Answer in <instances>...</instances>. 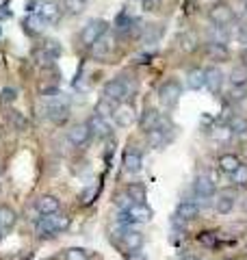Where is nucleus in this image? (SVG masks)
<instances>
[{
  "label": "nucleus",
  "mask_w": 247,
  "mask_h": 260,
  "mask_svg": "<svg viewBox=\"0 0 247 260\" xmlns=\"http://www.w3.org/2000/svg\"><path fill=\"white\" fill-rule=\"evenodd\" d=\"M68 225H70V217L59 215V213H54V215H44V217H41L39 221H37L35 232H37L39 239H50V237H54L56 232L65 230Z\"/></svg>",
  "instance_id": "1"
},
{
  "label": "nucleus",
  "mask_w": 247,
  "mask_h": 260,
  "mask_svg": "<svg viewBox=\"0 0 247 260\" xmlns=\"http://www.w3.org/2000/svg\"><path fill=\"white\" fill-rule=\"evenodd\" d=\"M180 95H182V87H180L178 80H167L159 89V100L167 111L176 109V104L180 102Z\"/></svg>",
  "instance_id": "2"
},
{
  "label": "nucleus",
  "mask_w": 247,
  "mask_h": 260,
  "mask_svg": "<svg viewBox=\"0 0 247 260\" xmlns=\"http://www.w3.org/2000/svg\"><path fill=\"white\" fill-rule=\"evenodd\" d=\"M208 20L215 24L217 28H228L230 24L234 22V11H232V7L226 3H215L208 9Z\"/></svg>",
  "instance_id": "3"
},
{
  "label": "nucleus",
  "mask_w": 247,
  "mask_h": 260,
  "mask_svg": "<svg viewBox=\"0 0 247 260\" xmlns=\"http://www.w3.org/2000/svg\"><path fill=\"white\" fill-rule=\"evenodd\" d=\"M102 93H104V98H109V100H113L115 104H121L130 98V85L123 78H113L104 85Z\"/></svg>",
  "instance_id": "4"
},
{
  "label": "nucleus",
  "mask_w": 247,
  "mask_h": 260,
  "mask_svg": "<svg viewBox=\"0 0 247 260\" xmlns=\"http://www.w3.org/2000/svg\"><path fill=\"white\" fill-rule=\"evenodd\" d=\"M106 30H109V24H106L104 20H91L85 28L80 30V44L85 48H91Z\"/></svg>",
  "instance_id": "5"
},
{
  "label": "nucleus",
  "mask_w": 247,
  "mask_h": 260,
  "mask_svg": "<svg viewBox=\"0 0 247 260\" xmlns=\"http://www.w3.org/2000/svg\"><path fill=\"white\" fill-rule=\"evenodd\" d=\"M113 50H115V35L111 30H106L104 35L91 46V56L96 61H106L113 54Z\"/></svg>",
  "instance_id": "6"
},
{
  "label": "nucleus",
  "mask_w": 247,
  "mask_h": 260,
  "mask_svg": "<svg viewBox=\"0 0 247 260\" xmlns=\"http://www.w3.org/2000/svg\"><path fill=\"white\" fill-rule=\"evenodd\" d=\"M87 126L91 128V135H96L98 139H109V137L113 135V126H111V121L106 119V117H102V115H98V113H94V115L89 117Z\"/></svg>",
  "instance_id": "7"
},
{
  "label": "nucleus",
  "mask_w": 247,
  "mask_h": 260,
  "mask_svg": "<svg viewBox=\"0 0 247 260\" xmlns=\"http://www.w3.org/2000/svg\"><path fill=\"white\" fill-rule=\"evenodd\" d=\"M113 117H115V124H117V126L128 128V126H133V121L137 119V113H135L133 104L121 102V104H117V107H115Z\"/></svg>",
  "instance_id": "8"
},
{
  "label": "nucleus",
  "mask_w": 247,
  "mask_h": 260,
  "mask_svg": "<svg viewBox=\"0 0 247 260\" xmlns=\"http://www.w3.org/2000/svg\"><path fill=\"white\" fill-rule=\"evenodd\" d=\"M91 139V128L87 124H78V126H72L68 130V141L72 145H76V148H82V145H87V141Z\"/></svg>",
  "instance_id": "9"
},
{
  "label": "nucleus",
  "mask_w": 247,
  "mask_h": 260,
  "mask_svg": "<svg viewBox=\"0 0 247 260\" xmlns=\"http://www.w3.org/2000/svg\"><path fill=\"white\" fill-rule=\"evenodd\" d=\"M206 74V89L215 95L221 91V85H224V74H221V70L217 68V65H210V68L204 70Z\"/></svg>",
  "instance_id": "10"
},
{
  "label": "nucleus",
  "mask_w": 247,
  "mask_h": 260,
  "mask_svg": "<svg viewBox=\"0 0 247 260\" xmlns=\"http://www.w3.org/2000/svg\"><path fill=\"white\" fill-rule=\"evenodd\" d=\"M234 204H236V195H234V191H230V189L219 191L217 200H215V210H217L219 215H228V213H232Z\"/></svg>",
  "instance_id": "11"
},
{
  "label": "nucleus",
  "mask_w": 247,
  "mask_h": 260,
  "mask_svg": "<svg viewBox=\"0 0 247 260\" xmlns=\"http://www.w3.org/2000/svg\"><path fill=\"white\" fill-rule=\"evenodd\" d=\"M176 217L180 219V221H193V219L200 217V206L191 200H182L176 206Z\"/></svg>",
  "instance_id": "12"
},
{
  "label": "nucleus",
  "mask_w": 247,
  "mask_h": 260,
  "mask_svg": "<svg viewBox=\"0 0 247 260\" xmlns=\"http://www.w3.org/2000/svg\"><path fill=\"white\" fill-rule=\"evenodd\" d=\"M206 54L210 61H228L230 59V50L224 42H208L206 44Z\"/></svg>",
  "instance_id": "13"
},
{
  "label": "nucleus",
  "mask_w": 247,
  "mask_h": 260,
  "mask_svg": "<svg viewBox=\"0 0 247 260\" xmlns=\"http://www.w3.org/2000/svg\"><path fill=\"white\" fill-rule=\"evenodd\" d=\"M193 191H195V195L200 200H208V198L215 195V182H212L210 178H206V176H200L195 180V184H193Z\"/></svg>",
  "instance_id": "14"
},
{
  "label": "nucleus",
  "mask_w": 247,
  "mask_h": 260,
  "mask_svg": "<svg viewBox=\"0 0 247 260\" xmlns=\"http://www.w3.org/2000/svg\"><path fill=\"white\" fill-rule=\"evenodd\" d=\"M141 154L137 150H126L123 152V172L126 174H139L141 172Z\"/></svg>",
  "instance_id": "15"
},
{
  "label": "nucleus",
  "mask_w": 247,
  "mask_h": 260,
  "mask_svg": "<svg viewBox=\"0 0 247 260\" xmlns=\"http://www.w3.org/2000/svg\"><path fill=\"white\" fill-rule=\"evenodd\" d=\"M128 215L133 217L135 223H147L152 219L154 213H152L150 206H145V202H141V204H137V202H135V204L128 208Z\"/></svg>",
  "instance_id": "16"
},
{
  "label": "nucleus",
  "mask_w": 247,
  "mask_h": 260,
  "mask_svg": "<svg viewBox=\"0 0 247 260\" xmlns=\"http://www.w3.org/2000/svg\"><path fill=\"white\" fill-rule=\"evenodd\" d=\"M184 83H187L189 89H193V91H200L202 87H206V74H204V70L202 68L189 70L187 76H184Z\"/></svg>",
  "instance_id": "17"
},
{
  "label": "nucleus",
  "mask_w": 247,
  "mask_h": 260,
  "mask_svg": "<svg viewBox=\"0 0 247 260\" xmlns=\"http://www.w3.org/2000/svg\"><path fill=\"white\" fill-rule=\"evenodd\" d=\"M59 200L54 198V195H41V198L37 200V210L39 215H54L59 213Z\"/></svg>",
  "instance_id": "18"
},
{
  "label": "nucleus",
  "mask_w": 247,
  "mask_h": 260,
  "mask_svg": "<svg viewBox=\"0 0 247 260\" xmlns=\"http://www.w3.org/2000/svg\"><path fill=\"white\" fill-rule=\"evenodd\" d=\"M159 121H161L159 111L147 107V109L141 113V117H139V126H141V130H143V133H147V130H152V128H156V126H159Z\"/></svg>",
  "instance_id": "19"
},
{
  "label": "nucleus",
  "mask_w": 247,
  "mask_h": 260,
  "mask_svg": "<svg viewBox=\"0 0 247 260\" xmlns=\"http://www.w3.org/2000/svg\"><path fill=\"white\" fill-rule=\"evenodd\" d=\"M238 165H241V160H238L236 154H221L219 160H217V167H219L224 174H230V176L236 172Z\"/></svg>",
  "instance_id": "20"
},
{
  "label": "nucleus",
  "mask_w": 247,
  "mask_h": 260,
  "mask_svg": "<svg viewBox=\"0 0 247 260\" xmlns=\"http://www.w3.org/2000/svg\"><path fill=\"white\" fill-rule=\"evenodd\" d=\"M147 145H150V148H154V150H161L165 143H167V133H165L163 128H152V130H147Z\"/></svg>",
  "instance_id": "21"
},
{
  "label": "nucleus",
  "mask_w": 247,
  "mask_h": 260,
  "mask_svg": "<svg viewBox=\"0 0 247 260\" xmlns=\"http://www.w3.org/2000/svg\"><path fill=\"white\" fill-rule=\"evenodd\" d=\"M22 26H24V30L28 32V35H39L41 30H44V26H46V20L41 18V15H28L26 20L22 22Z\"/></svg>",
  "instance_id": "22"
},
{
  "label": "nucleus",
  "mask_w": 247,
  "mask_h": 260,
  "mask_svg": "<svg viewBox=\"0 0 247 260\" xmlns=\"http://www.w3.org/2000/svg\"><path fill=\"white\" fill-rule=\"evenodd\" d=\"M39 15L46 20V24L48 22L54 24V22H59V18H61V9H59V5L56 3H44L41 5V9H39Z\"/></svg>",
  "instance_id": "23"
},
{
  "label": "nucleus",
  "mask_w": 247,
  "mask_h": 260,
  "mask_svg": "<svg viewBox=\"0 0 247 260\" xmlns=\"http://www.w3.org/2000/svg\"><path fill=\"white\" fill-rule=\"evenodd\" d=\"M121 241H123V245H126L128 249H139L143 245V234L137 232V230H123L121 232Z\"/></svg>",
  "instance_id": "24"
},
{
  "label": "nucleus",
  "mask_w": 247,
  "mask_h": 260,
  "mask_svg": "<svg viewBox=\"0 0 247 260\" xmlns=\"http://www.w3.org/2000/svg\"><path fill=\"white\" fill-rule=\"evenodd\" d=\"M161 37H163V26L161 24H150V26H145L141 39H143V44L154 46V44L161 42Z\"/></svg>",
  "instance_id": "25"
},
{
  "label": "nucleus",
  "mask_w": 247,
  "mask_h": 260,
  "mask_svg": "<svg viewBox=\"0 0 247 260\" xmlns=\"http://www.w3.org/2000/svg\"><path fill=\"white\" fill-rule=\"evenodd\" d=\"M176 42H178V48H180V50L187 52V54H189V52H193L195 48H197V37L193 35V32H180Z\"/></svg>",
  "instance_id": "26"
},
{
  "label": "nucleus",
  "mask_w": 247,
  "mask_h": 260,
  "mask_svg": "<svg viewBox=\"0 0 247 260\" xmlns=\"http://www.w3.org/2000/svg\"><path fill=\"white\" fill-rule=\"evenodd\" d=\"M115 104L113 100H109V98H100V100L96 102V107H94V113H98V115H102V117H113V113H115Z\"/></svg>",
  "instance_id": "27"
},
{
  "label": "nucleus",
  "mask_w": 247,
  "mask_h": 260,
  "mask_svg": "<svg viewBox=\"0 0 247 260\" xmlns=\"http://www.w3.org/2000/svg\"><path fill=\"white\" fill-rule=\"evenodd\" d=\"M135 22L133 15H128V11H119L117 18H115V32H119V35L126 37V32L130 28V24Z\"/></svg>",
  "instance_id": "28"
},
{
  "label": "nucleus",
  "mask_w": 247,
  "mask_h": 260,
  "mask_svg": "<svg viewBox=\"0 0 247 260\" xmlns=\"http://www.w3.org/2000/svg\"><path fill=\"white\" fill-rule=\"evenodd\" d=\"M33 61H35L37 65H41V68H52L54 56L41 46V48H35V50H33Z\"/></svg>",
  "instance_id": "29"
},
{
  "label": "nucleus",
  "mask_w": 247,
  "mask_h": 260,
  "mask_svg": "<svg viewBox=\"0 0 247 260\" xmlns=\"http://www.w3.org/2000/svg\"><path fill=\"white\" fill-rule=\"evenodd\" d=\"M230 85L232 87H245L247 85V68L245 65H238V68H234L232 72H230Z\"/></svg>",
  "instance_id": "30"
},
{
  "label": "nucleus",
  "mask_w": 247,
  "mask_h": 260,
  "mask_svg": "<svg viewBox=\"0 0 247 260\" xmlns=\"http://www.w3.org/2000/svg\"><path fill=\"white\" fill-rule=\"evenodd\" d=\"M13 225H15V213H13V208L0 206V228L7 232V230H11Z\"/></svg>",
  "instance_id": "31"
},
{
  "label": "nucleus",
  "mask_w": 247,
  "mask_h": 260,
  "mask_svg": "<svg viewBox=\"0 0 247 260\" xmlns=\"http://www.w3.org/2000/svg\"><path fill=\"white\" fill-rule=\"evenodd\" d=\"M230 130H232V135H245L247 133V117L243 115H232L228 121Z\"/></svg>",
  "instance_id": "32"
},
{
  "label": "nucleus",
  "mask_w": 247,
  "mask_h": 260,
  "mask_svg": "<svg viewBox=\"0 0 247 260\" xmlns=\"http://www.w3.org/2000/svg\"><path fill=\"white\" fill-rule=\"evenodd\" d=\"M126 193L133 198V202H137V204H141V202H145V186L139 184V182H133L126 189Z\"/></svg>",
  "instance_id": "33"
},
{
  "label": "nucleus",
  "mask_w": 247,
  "mask_h": 260,
  "mask_svg": "<svg viewBox=\"0 0 247 260\" xmlns=\"http://www.w3.org/2000/svg\"><path fill=\"white\" fill-rule=\"evenodd\" d=\"M15 100H18V89L5 87L3 91H0V104H5V107H11Z\"/></svg>",
  "instance_id": "34"
},
{
  "label": "nucleus",
  "mask_w": 247,
  "mask_h": 260,
  "mask_svg": "<svg viewBox=\"0 0 247 260\" xmlns=\"http://www.w3.org/2000/svg\"><path fill=\"white\" fill-rule=\"evenodd\" d=\"M61 7L68 13H72V15H76V13H80L82 11V7H85V0H61Z\"/></svg>",
  "instance_id": "35"
},
{
  "label": "nucleus",
  "mask_w": 247,
  "mask_h": 260,
  "mask_svg": "<svg viewBox=\"0 0 247 260\" xmlns=\"http://www.w3.org/2000/svg\"><path fill=\"white\" fill-rule=\"evenodd\" d=\"M145 26L147 24H143L139 18H135V22L130 24V28H128V32H126V37H133V39H137V37H143V30H145Z\"/></svg>",
  "instance_id": "36"
},
{
  "label": "nucleus",
  "mask_w": 247,
  "mask_h": 260,
  "mask_svg": "<svg viewBox=\"0 0 247 260\" xmlns=\"http://www.w3.org/2000/svg\"><path fill=\"white\" fill-rule=\"evenodd\" d=\"M232 180L236 186H247V165H238V169L232 174Z\"/></svg>",
  "instance_id": "37"
},
{
  "label": "nucleus",
  "mask_w": 247,
  "mask_h": 260,
  "mask_svg": "<svg viewBox=\"0 0 247 260\" xmlns=\"http://www.w3.org/2000/svg\"><path fill=\"white\" fill-rule=\"evenodd\" d=\"M197 243H202L204 247H215L217 245V234H212V232H200V234H197Z\"/></svg>",
  "instance_id": "38"
},
{
  "label": "nucleus",
  "mask_w": 247,
  "mask_h": 260,
  "mask_svg": "<svg viewBox=\"0 0 247 260\" xmlns=\"http://www.w3.org/2000/svg\"><path fill=\"white\" fill-rule=\"evenodd\" d=\"M44 48L54 56V59H59V56L63 54V48H61V44L56 42V39H46V42H44Z\"/></svg>",
  "instance_id": "39"
},
{
  "label": "nucleus",
  "mask_w": 247,
  "mask_h": 260,
  "mask_svg": "<svg viewBox=\"0 0 247 260\" xmlns=\"http://www.w3.org/2000/svg\"><path fill=\"white\" fill-rule=\"evenodd\" d=\"M212 137H215L217 141H230V137H232V130H230V126H219V128H215Z\"/></svg>",
  "instance_id": "40"
},
{
  "label": "nucleus",
  "mask_w": 247,
  "mask_h": 260,
  "mask_svg": "<svg viewBox=\"0 0 247 260\" xmlns=\"http://www.w3.org/2000/svg\"><path fill=\"white\" fill-rule=\"evenodd\" d=\"M65 260H89V256H87L85 249L72 247V249H68V256H65Z\"/></svg>",
  "instance_id": "41"
},
{
  "label": "nucleus",
  "mask_w": 247,
  "mask_h": 260,
  "mask_svg": "<svg viewBox=\"0 0 247 260\" xmlns=\"http://www.w3.org/2000/svg\"><path fill=\"white\" fill-rule=\"evenodd\" d=\"M98 193V189H96V186H89V189H85V191H82L80 193V200H82V204H91V202H94V195Z\"/></svg>",
  "instance_id": "42"
},
{
  "label": "nucleus",
  "mask_w": 247,
  "mask_h": 260,
  "mask_svg": "<svg viewBox=\"0 0 247 260\" xmlns=\"http://www.w3.org/2000/svg\"><path fill=\"white\" fill-rule=\"evenodd\" d=\"M133 204H135V202H133V198H130L128 193H123V195H119V198H117V206H119V210H128Z\"/></svg>",
  "instance_id": "43"
},
{
  "label": "nucleus",
  "mask_w": 247,
  "mask_h": 260,
  "mask_svg": "<svg viewBox=\"0 0 247 260\" xmlns=\"http://www.w3.org/2000/svg\"><path fill=\"white\" fill-rule=\"evenodd\" d=\"M236 37L241 39V42H245V44H247V22H243L241 26H238V30H236Z\"/></svg>",
  "instance_id": "44"
},
{
  "label": "nucleus",
  "mask_w": 247,
  "mask_h": 260,
  "mask_svg": "<svg viewBox=\"0 0 247 260\" xmlns=\"http://www.w3.org/2000/svg\"><path fill=\"white\" fill-rule=\"evenodd\" d=\"M143 7L147 11H154V9H159V5H161V0H141Z\"/></svg>",
  "instance_id": "45"
},
{
  "label": "nucleus",
  "mask_w": 247,
  "mask_h": 260,
  "mask_svg": "<svg viewBox=\"0 0 247 260\" xmlns=\"http://www.w3.org/2000/svg\"><path fill=\"white\" fill-rule=\"evenodd\" d=\"M126 260H145V256L141 254V251H137V249H130L126 254Z\"/></svg>",
  "instance_id": "46"
},
{
  "label": "nucleus",
  "mask_w": 247,
  "mask_h": 260,
  "mask_svg": "<svg viewBox=\"0 0 247 260\" xmlns=\"http://www.w3.org/2000/svg\"><path fill=\"white\" fill-rule=\"evenodd\" d=\"M7 18H11V9H7V7L3 5L0 7V20H7Z\"/></svg>",
  "instance_id": "47"
},
{
  "label": "nucleus",
  "mask_w": 247,
  "mask_h": 260,
  "mask_svg": "<svg viewBox=\"0 0 247 260\" xmlns=\"http://www.w3.org/2000/svg\"><path fill=\"white\" fill-rule=\"evenodd\" d=\"M241 61H243V65H245V68H247V48H245V50L241 52Z\"/></svg>",
  "instance_id": "48"
},
{
  "label": "nucleus",
  "mask_w": 247,
  "mask_h": 260,
  "mask_svg": "<svg viewBox=\"0 0 247 260\" xmlns=\"http://www.w3.org/2000/svg\"><path fill=\"white\" fill-rule=\"evenodd\" d=\"M182 260H200V258H195V256H184Z\"/></svg>",
  "instance_id": "49"
},
{
  "label": "nucleus",
  "mask_w": 247,
  "mask_h": 260,
  "mask_svg": "<svg viewBox=\"0 0 247 260\" xmlns=\"http://www.w3.org/2000/svg\"><path fill=\"white\" fill-rule=\"evenodd\" d=\"M3 232H5V230H3V228H0V239H3Z\"/></svg>",
  "instance_id": "50"
},
{
  "label": "nucleus",
  "mask_w": 247,
  "mask_h": 260,
  "mask_svg": "<svg viewBox=\"0 0 247 260\" xmlns=\"http://www.w3.org/2000/svg\"><path fill=\"white\" fill-rule=\"evenodd\" d=\"M0 37H3V26H0Z\"/></svg>",
  "instance_id": "51"
}]
</instances>
